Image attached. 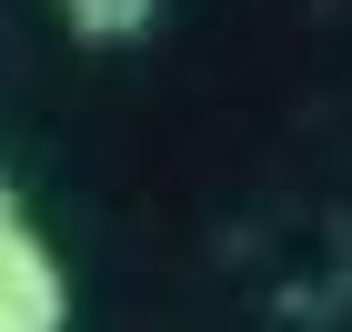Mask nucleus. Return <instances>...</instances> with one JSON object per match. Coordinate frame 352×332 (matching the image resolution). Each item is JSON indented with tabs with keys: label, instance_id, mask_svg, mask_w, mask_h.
Returning <instances> with one entry per match:
<instances>
[{
	"label": "nucleus",
	"instance_id": "1",
	"mask_svg": "<svg viewBox=\"0 0 352 332\" xmlns=\"http://www.w3.org/2000/svg\"><path fill=\"white\" fill-rule=\"evenodd\" d=\"M0 332H71V272L30 221H0Z\"/></svg>",
	"mask_w": 352,
	"mask_h": 332
},
{
	"label": "nucleus",
	"instance_id": "2",
	"mask_svg": "<svg viewBox=\"0 0 352 332\" xmlns=\"http://www.w3.org/2000/svg\"><path fill=\"white\" fill-rule=\"evenodd\" d=\"M60 21H71V41H91V51H121V41H141V30L162 21V0H60Z\"/></svg>",
	"mask_w": 352,
	"mask_h": 332
}]
</instances>
